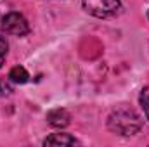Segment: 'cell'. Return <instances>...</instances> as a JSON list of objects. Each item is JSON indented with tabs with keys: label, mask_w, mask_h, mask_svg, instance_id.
<instances>
[{
	"label": "cell",
	"mask_w": 149,
	"mask_h": 147,
	"mask_svg": "<svg viewBox=\"0 0 149 147\" xmlns=\"http://www.w3.org/2000/svg\"><path fill=\"white\" fill-rule=\"evenodd\" d=\"M7 49H9L7 40L3 37H0V68H2V64H3V61H5V57H7Z\"/></svg>",
	"instance_id": "9c48e42d"
},
{
	"label": "cell",
	"mask_w": 149,
	"mask_h": 147,
	"mask_svg": "<svg viewBox=\"0 0 149 147\" xmlns=\"http://www.w3.org/2000/svg\"><path fill=\"white\" fill-rule=\"evenodd\" d=\"M78 140L68 133H52L43 140V146H74Z\"/></svg>",
	"instance_id": "5b68a950"
},
{
	"label": "cell",
	"mask_w": 149,
	"mask_h": 147,
	"mask_svg": "<svg viewBox=\"0 0 149 147\" xmlns=\"http://www.w3.org/2000/svg\"><path fill=\"white\" fill-rule=\"evenodd\" d=\"M108 128L118 135H125V137L135 135L142 128V119L132 107L123 104L111 111L108 118Z\"/></svg>",
	"instance_id": "6da1fadb"
},
{
	"label": "cell",
	"mask_w": 149,
	"mask_h": 147,
	"mask_svg": "<svg viewBox=\"0 0 149 147\" xmlns=\"http://www.w3.org/2000/svg\"><path fill=\"white\" fill-rule=\"evenodd\" d=\"M7 78H9L12 83H19V85H23V83L28 81L30 74H28V71H26L23 66H14V68L10 69V73H9Z\"/></svg>",
	"instance_id": "8992f818"
},
{
	"label": "cell",
	"mask_w": 149,
	"mask_h": 147,
	"mask_svg": "<svg viewBox=\"0 0 149 147\" xmlns=\"http://www.w3.org/2000/svg\"><path fill=\"white\" fill-rule=\"evenodd\" d=\"M0 30L5 35H12V37H24L30 33V24L26 21V17L19 12H9L2 17L0 23Z\"/></svg>",
	"instance_id": "3957f363"
},
{
	"label": "cell",
	"mask_w": 149,
	"mask_h": 147,
	"mask_svg": "<svg viewBox=\"0 0 149 147\" xmlns=\"http://www.w3.org/2000/svg\"><path fill=\"white\" fill-rule=\"evenodd\" d=\"M83 9L99 19L114 17L121 12V2L120 0H81Z\"/></svg>",
	"instance_id": "7a4b0ae2"
},
{
	"label": "cell",
	"mask_w": 149,
	"mask_h": 147,
	"mask_svg": "<svg viewBox=\"0 0 149 147\" xmlns=\"http://www.w3.org/2000/svg\"><path fill=\"white\" fill-rule=\"evenodd\" d=\"M139 102H141V106H142V109H144V112H146V116H148V119H149V85L142 88Z\"/></svg>",
	"instance_id": "52a82bcc"
},
{
	"label": "cell",
	"mask_w": 149,
	"mask_h": 147,
	"mask_svg": "<svg viewBox=\"0 0 149 147\" xmlns=\"http://www.w3.org/2000/svg\"><path fill=\"white\" fill-rule=\"evenodd\" d=\"M12 92V85H10V80H0V97L3 95H9Z\"/></svg>",
	"instance_id": "ba28073f"
},
{
	"label": "cell",
	"mask_w": 149,
	"mask_h": 147,
	"mask_svg": "<svg viewBox=\"0 0 149 147\" xmlns=\"http://www.w3.org/2000/svg\"><path fill=\"white\" fill-rule=\"evenodd\" d=\"M47 121L54 128H66L70 125V121H71V116L66 109L57 107V109H52L47 112Z\"/></svg>",
	"instance_id": "277c9868"
}]
</instances>
